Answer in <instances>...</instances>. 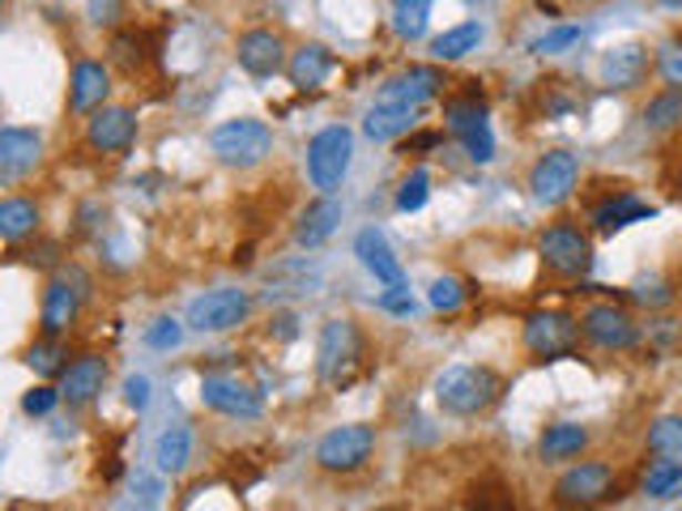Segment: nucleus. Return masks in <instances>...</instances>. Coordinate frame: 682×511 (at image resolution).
I'll use <instances>...</instances> for the list:
<instances>
[{
  "label": "nucleus",
  "instance_id": "obj_1",
  "mask_svg": "<svg viewBox=\"0 0 682 511\" xmlns=\"http://www.w3.org/2000/svg\"><path fill=\"white\" fill-rule=\"evenodd\" d=\"M316 371L328 388H350L367 371V337L350 316H333L316 341Z\"/></svg>",
  "mask_w": 682,
  "mask_h": 511
},
{
  "label": "nucleus",
  "instance_id": "obj_2",
  "mask_svg": "<svg viewBox=\"0 0 682 511\" xmlns=\"http://www.w3.org/2000/svg\"><path fill=\"white\" fill-rule=\"evenodd\" d=\"M499 397H503V379L495 376L491 367L457 362V367H448V371L436 376V405L444 413H452V418H478Z\"/></svg>",
  "mask_w": 682,
  "mask_h": 511
},
{
  "label": "nucleus",
  "instance_id": "obj_3",
  "mask_svg": "<svg viewBox=\"0 0 682 511\" xmlns=\"http://www.w3.org/2000/svg\"><path fill=\"white\" fill-rule=\"evenodd\" d=\"M210 150L222 166L231 171H252L273 154V129L265 120H222L218 129L210 133Z\"/></svg>",
  "mask_w": 682,
  "mask_h": 511
},
{
  "label": "nucleus",
  "instance_id": "obj_4",
  "mask_svg": "<svg viewBox=\"0 0 682 511\" xmlns=\"http://www.w3.org/2000/svg\"><path fill=\"white\" fill-rule=\"evenodd\" d=\"M85 295H90V277L78 265H55L52 282L43 290V307H39L43 337H64L78 324V316H82Z\"/></svg>",
  "mask_w": 682,
  "mask_h": 511
},
{
  "label": "nucleus",
  "instance_id": "obj_5",
  "mask_svg": "<svg viewBox=\"0 0 682 511\" xmlns=\"http://www.w3.org/2000/svg\"><path fill=\"white\" fill-rule=\"evenodd\" d=\"M350 159H355V133L346 124H328L307 141V175L312 188L337 192L350 175Z\"/></svg>",
  "mask_w": 682,
  "mask_h": 511
},
{
  "label": "nucleus",
  "instance_id": "obj_6",
  "mask_svg": "<svg viewBox=\"0 0 682 511\" xmlns=\"http://www.w3.org/2000/svg\"><path fill=\"white\" fill-rule=\"evenodd\" d=\"M580 320L568 311H529L525 316V350L533 354L538 362H559V358H572L580 346Z\"/></svg>",
  "mask_w": 682,
  "mask_h": 511
},
{
  "label": "nucleus",
  "instance_id": "obj_7",
  "mask_svg": "<svg viewBox=\"0 0 682 511\" xmlns=\"http://www.w3.org/2000/svg\"><path fill=\"white\" fill-rule=\"evenodd\" d=\"M619 494V478L605 460H580L554 482V503L559 508H598Z\"/></svg>",
  "mask_w": 682,
  "mask_h": 511
},
{
  "label": "nucleus",
  "instance_id": "obj_8",
  "mask_svg": "<svg viewBox=\"0 0 682 511\" xmlns=\"http://www.w3.org/2000/svg\"><path fill=\"white\" fill-rule=\"evenodd\" d=\"M376 452V427L367 422H350V427H333V431L316 443V464L325 473H358Z\"/></svg>",
  "mask_w": 682,
  "mask_h": 511
},
{
  "label": "nucleus",
  "instance_id": "obj_9",
  "mask_svg": "<svg viewBox=\"0 0 682 511\" xmlns=\"http://www.w3.org/2000/svg\"><path fill=\"white\" fill-rule=\"evenodd\" d=\"M252 316V295L240 286H222L210 295L192 298L189 303V328L192 333H231Z\"/></svg>",
  "mask_w": 682,
  "mask_h": 511
},
{
  "label": "nucleus",
  "instance_id": "obj_10",
  "mask_svg": "<svg viewBox=\"0 0 682 511\" xmlns=\"http://www.w3.org/2000/svg\"><path fill=\"white\" fill-rule=\"evenodd\" d=\"M538 252H542L546 269L559 273V277H584V273L593 269V239L580 226H568V222L542 231Z\"/></svg>",
  "mask_w": 682,
  "mask_h": 511
},
{
  "label": "nucleus",
  "instance_id": "obj_11",
  "mask_svg": "<svg viewBox=\"0 0 682 511\" xmlns=\"http://www.w3.org/2000/svg\"><path fill=\"white\" fill-rule=\"evenodd\" d=\"M576 184H580V162H576V154H568V150H550V154H542V159L533 162V171H529V192H533V201L546 205V209L563 205V201L576 192Z\"/></svg>",
  "mask_w": 682,
  "mask_h": 511
},
{
  "label": "nucleus",
  "instance_id": "obj_12",
  "mask_svg": "<svg viewBox=\"0 0 682 511\" xmlns=\"http://www.w3.org/2000/svg\"><path fill=\"white\" fill-rule=\"evenodd\" d=\"M580 333L584 341H593L598 350H631L640 341V328L631 320L628 307H614V303H593L584 316H580Z\"/></svg>",
  "mask_w": 682,
  "mask_h": 511
},
{
  "label": "nucleus",
  "instance_id": "obj_13",
  "mask_svg": "<svg viewBox=\"0 0 682 511\" xmlns=\"http://www.w3.org/2000/svg\"><path fill=\"white\" fill-rule=\"evenodd\" d=\"M201 405L226 413V418H261L265 413V397L235 376H205L201 379Z\"/></svg>",
  "mask_w": 682,
  "mask_h": 511
},
{
  "label": "nucleus",
  "instance_id": "obj_14",
  "mask_svg": "<svg viewBox=\"0 0 682 511\" xmlns=\"http://www.w3.org/2000/svg\"><path fill=\"white\" fill-rule=\"evenodd\" d=\"M448 81L439 73L436 64H409L401 73H393V78L380 85V103H401V108H423V103H431L439 90H444Z\"/></svg>",
  "mask_w": 682,
  "mask_h": 511
},
{
  "label": "nucleus",
  "instance_id": "obj_15",
  "mask_svg": "<svg viewBox=\"0 0 682 511\" xmlns=\"http://www.w3.org/2000/svg\"><path fill=\"white\" fill-rule=\"evenodd\" d=\"M39 159H43V136L34 129H18V124L0 129V180L4 184H18L22 175H30Z\"/></svg>",
  "mask_w": 682,
  "mask_h": 511
},
{
  "label": "nucleus",
  "instance_id": "obj_16",
  "mask_svg": "<svg viewBox=\"0 0 682 511\" xmlns=\"http://www.w3.org/2000/svg\"><path fill=\"white\" fill-rule=\"evenodd\" d=\"M103 384H108V358H103V354H82V358H73V362L64 367V376H60V397H64L69 409H85L90 401H99Z\"/></svg>",
  "mask_w": 682,
  "mask_h": 511
},
{
  "label": "nucleus",
  "instance_id": "obj_17",
  "mask_svg": "<svg viewBox=\"0 0 682 511\" xmlns=\"http://www.w3.org/2000/svg\"><path fill=\"white\" fill-rule=\"evenodd\" d=\"M108 94H111L108 64H99V60H78V64H73V78H69V111H73V115H94V111L108 108Z\"/></svg>",
  "mask_w": 682,
  "mask_h": 511
},
{
  "label": "nucleus",
  "instance_id": "obj_18",
  "mask_svg": "<svg viewBox=\"0 0 682 511\" xmlns=\"http://www.w3.org/2000/svg\"><path fill=\"white\" fill-rule=\"evenodd\" d=\"M85 141H90V150H99V154H124V150H133V141H136V115L129 108L94 111V120H90V129H85Z\"/></svg>",
  "mask_w": 682,
  "mask_h": 511
},
{
  "label": "nucleus",
  "instance_id": "obj_19",
  "mask_svg": "<svg viewBox=\"0 0 682 511\" xmlns=\"http://www.w3.org/2000/svg\"><path fill=\"white\" fill-rule=\"evenodd\" d=\"M235 55H240V69L252 73V78H273V73L286 69V48H282V39L273 30H247V34H240Z\"/></svg>",
  "mask_w": 682,
  "mask_h": 511
},
{
  "label": "nucleus",
  "instance_id": "obj_20",
  "mask_svg": "<svg viewBox=\"0 0 682 511\" xmlns=\"http://www.w3.org/2000/svg\"><path fill=\"white\" fill-rule=\"evenodd\" d=\"M355 256L358 265L371 273L380 286H406V269H401V260H397V252L388 247L376 226H367V231H358L355 239Z\"/></svg>",
  "mask_w": 682,
  "mask_h": 511
},
{
  "label": "nucleus",
  "instance_id": "obj_21",
  "mask_svg": "<svg viewBox=\"0 0 682 511\" xmlns=\"http://www.w3.org/2000/svg\"><path fill=\"white\" fill-rule=\"evenodd\" d=\"M649 78V48L644 43H619L601 55V81L610 90H635Z\"/></svg>",
  "mask_w": 682,
  "mask_h": 511
},
{
  "label": "nucleus",
  "instance_id": "obj_22",
  "mask_svg": "<svg viewBox=\"0 0 682 511\" xmlns=\"http://www.w3.org/2000/svg\"><path fill=\"white\" fill-rule=\"evenodd\" d=\"M656 209L649 201H640L635 192H619V196H610V201H601L598 209H593V231L598 235H619V231H628L635 222H649Z\"/></svg>",
  "mask_w": 682,
  "mask_h": 511
},
{
  "label": "nucleus",
  "instance_id": "obj_23",
  "mask_svg": "<svg viewBox=\"0 0 682 511\" xmlns=\"http://www.w3.org/2000/svg\"><path fill=\"white\" fill-rule=\"evenodd\" d=\"M337 69V60H333V52H328L325 43H303L299 52L286 60V78H291V85L295 90H320L328 81V73Z\"/></svg>",
  "mask_w": 682,
  "mask_h": 511
},
{
  "label": "nucleus",
  "instance_id": "obj_24",
  "mask_svg": "<svg viewBox=\"0 0 682 511\" xmlns=\"http://www.w3.org/2000/svg\"><path fill=\"white\" fill-rule=\"evenodd\" d=\"M337 222H342V205L333 201V192H320V201H312L295 222V243L299 247H320V243L333 239Z\"/></svg>",
  "mask_w": 682,
  "mask_h": 511
},
{
  "label": "nucleus",
  "instance_id": "obj_25",
  "mask_svg": "<svg viewBox=\"0 0 682 511\" xmlns=\"http://www.w3.org/2000/svg\"><path fill=\"white\" fill-rule=\"evenodd\" d=\"M418 124V108H401V103H376L363 120V133L371 141H397V136L414 133Z\"/></svg>",
  "mask_w": 682,
  "mask_h": 511
},
{
  "label": "nucleus",
  "instance_id": "obj_26",
  "mask_svg": "<svg viewBox=\"0 0 682 511\" xmlns=\"http://www.w3.org/2000/svg\"><path fill=\"white\" fill-rule=\"evenodd\" d=\"M589 448V431L580 422H554L546 427L542 439H538V452H542L546 464H559V460H576Z\"/></svg>",
  "mask_w": 682,
  "mask_h": 511
},
{
  "label": "nucleus",
  "instance_id": "obj_27",
  "mask_svg": "<svg viewBox=\"0 0 682 511\" xmlns=\"http://www.w3.org/2000/svg\"><path fill=\"white\" fill-rule=\"evenodd\" d=\"M192 460V427H184V422H175V427H166L163 435H159V443H154V464L163 469V473H184Z\"/></svg>",
  "mask_w": 682,
  "mask_h": 511
},
{
  "label": "nucleus",
  "instance_id": "obj_28",
  "mask_svg": "<svg viewBox=\"0 0 682 511\" xmlns=\"http://www.w3.org/2000/svg\"><path fill=\"white\" fill-rule=\"evenodd\" d=\"M39 231V205L27 196H9L0 201V239L4 243H22Z\"/></svg>",
  "mask_w": 682,
  "mask_h": 511
},
{
  "label": "nucleus",
  "instance_id": "obj_29",
  "mask_svg": "<svg viewBox=\"0 0 682 511\" xmlns=\"http://www.w3.org/2000/svg\"><path fill=\"white\" fill-rule=\"evenodd\" d=\"M640 490L649 499H679L682 494V460L679 457H656L644 478H640Z\"/></svg>",
  "mask_w": 682,
  "mask_h": 511
},
{
  "label": "nucleus",
  "instance_id": "obj_30",
  "mask_svg": "<svg viewBox=\"0 0 682 511\" xmlns=\"http://www.w3.org/2000/svg\"><path fill=\"white\" fill-rule=\"evenodd\" d=\"M478 43H482V27L478 22H461V27L439 34L436 43H431V55H436L439 64H452V60H465L469 52H478Z\"/></svg>",
  "mask_w": 682,
  "mask_h": 511
},
{
  "label": "nucleus",
  "instance_id": "obj_31",
  "mask_svg": "<svg viewBox=\"0 0 682 511\" xmlns=\"http://www.w3.org/2000/svg\"><path fill=\"white\" fill-rule=\"evenodd\" d=\"M682 124V90H661L644 108V129L649 133H674Z\"/></svg>",
  "mask_w": 682,
  "mask_h": 511
},
{
  "label": "nucleus",
  "instance_id": "obj_32",
  "mask_svg": "<svg viewBox=\"0 0 682 511\" xmlns=\"http://www.w3.org/2000/svg\"><path fill=\"white\" fill-rule=\"evenodd\" d=\"M431 27V0H397L393 4V30L401 34V39H423Z\"/></svg>",
  "mask_w": 682,
  "mask_h": 511
},
{
  "label": "nucleus",
  "instance_id": "obj_33",
  "mask_svg": "<svg viewBox=\"0 0 682 511\" xmlns=\"http://www.w3.org/2000/svg\"><path fill=\"white\" fill-rule=\"evenodd\" d=\"M27 367L43 379L64 376V367H69V362H64V337H43V341H34L27 350Z\"/></svg>",
  "mask_w": 682,
  "mask_h": 511
},
{
  "label": "nucleus",
  "instance_id": "obj_34",
  "mask_svg": "<svg viewBox=\"0 0 682 511\" xmlns=\"http://www.w3.org/2000/svg\"><path fill=\"white\" fill-rule=\"evenodd\" d=\"M444 124H448V133L465 136L469 129H478V124H487V108H482V99L478 94H469V99H452L448 108H444Z\"/></svg>",
  "mask_w": 682,
  "mask_h": 511
},
{
  "label": "nucleus",
  "instance_id": "obj_35",
  "mask_svg": "<svg viewBox=\"0 0 682 511\" xmlns=\"http://www.w3.org/2000/svg\"><path fill=\"white\" fill-rule=\"evenodd\" d=\"M427 196H431V175H427V166H414L401 180V188H397V209L401 214H418L427 205Z\"/></svg>",
  "mask_w": 682,
  "mask_h": 511
},
{
  "label": "nucleus",
  "instance_id": "obj_36",
  "mask_svg": "<svg viewBox=\"0 0 682 511\" xmlns=\"http://www.w3.org/2000/svg\"><path fill=\"white\" fill-rule=\"evenodd\" d=\"M649 452L656 457H682V418H656L649 427Z\"/></svg>",
  "mask_w": 682,
  "mask_h": 511
},
{
  "label": "nucleus",
  "instance_id": "obj_37",
  "mask_svg": "<svg viewBox=\"0 0 682 511\" xmlns=\"http://www.w3.org/2000/svg\"><path fill=\"white\" fill-rule=\"evenodd\" d=\"M180 341H184V324L171 320V316H159V320L145 328V346L150 350H180Z\"/></svg>",
  "mask_w": 682,
  "mask_h": 511
},
{
  "label": "nucleus",
  "instance_id": "obj_38",
  "mask_svg": "<svg viewBox=\"0 0 682 511\" xmlns=\"http://www.w3.org/2000/svg\"><path fill=\"white\" fill-rule=\"evenodd\" d=\"M427 298H431L436 311H457L465 303V282L461 277H436L431 290H427Z\"/></svg>",
  "mask_w": 682,
  "mask_h": 511
},
{
  "label": "nucleus",
  "instance_id": "obj_39",
  "mask_svg": "<svg viewBox=\"0 0 682 511\" xmlns=\"http://www.w3.org/2000/svg\"><path fill=\"white\" fill-rule=\"evenodd\" d=\"M656 73H661V81H665L670 90H682V39L665 43V48L656 52Z\"/></svg>",
  "mask_w": 682,
  "mask_h": 511
},
{
  "label": "nucleus",
  "instance_id": "obj_40",
  "mask_svg": "<svg viewBox=\"0 0 682 511\" xmlns=\"http://www.w3.org/2000/svg\"><path fill=\"white\" fill-rule=\"evenodd\" d=\"M465 141V154L478 162V166H487L495 159V136H491V124H478V129H469L461 136Z\"/></svg>",
  "mask_w": 682,
  "mask_h": 511
},
{
  "label": "nucleus",
  "instance_id": "obj_41",
  "mask_svg": "<svg viewBox=\"0 0 682 511\" xmlns=\"http://www.w3.org/2000/svg\"><path fill=\"white\" fill-rule=\"evenodd\" d=\"M580 43V30L576 27H554V30H546L542 39L533 43V52L538 55H559V52H568V48H576Z\"/></svg>",
  "mask_w": 682,
  "mask_h": 511
},
{
  "label": "nucleus",
  "instance_id": "obj_42",
  "mask_svg": "<svg viewBox=\"0 0 682 511\" xmlns=\"http://www.w3.org/2000/svg\"><path fill=\"white\" fill-rule=\"evenodd\" d=\"M55 405H64V397H60V388H30L27 397H22V413H30V418H48Z\"/></svg>",
  "mask_w": 682,
  "mask_h": 511
},
{
  "label": "nucleus",
  "instance_id": "obj_43",
  "mask_svg": "<svg viewBox=\"0 0 682 511\" xmlns=\"http://www.w3.org/2000/svg\"><path fill=\"white\" fill-rule=\"evenodd\" d=\"M124 405L136 409V413H145L150 409V379L145 376H129L124 379Z\"/></svg>",
  "mask_w": 682,
  "mask_h": 511
},
{
  "label": "nucleus",
  "instance_id": "obj_44",
  "mask_svg": "<svg viewBox=\"0 0 682 511\" xmlns=\"http://www.w3.org/2000/svg\"><path fill=\"white\" fill-rule=\"evenodd\" d=\"M631 298H635V303H649V307H661V303L674 298V290H670L665 282H640V286L631 290Z\"/></svg>",
  "mask_w": 682,
  "mask_h": 511
},
{
  "label": "nucleus",
  "instance_id": "obj_45",
  "mask_svg": "<svg viewBox=\"0 0 682 511\" xmlns=\"http://www.w3.org/2000/svg\"><path fill=\"white\" fill-rule=\"evenodd\" d=\"M380 307L388 316H414V298L406 286H388V295L380 298Z\"/></svg>",
  "mask_w": 682,
  "mask_h": 511
},
{
  "label": "nucleus",
  "instance_id": "obj_46",
  "mask_svg": "<svg viewBox=\"0 0 682 511\" xmlns=\"http://www.w3.org/2000/svg\"><path fill=\"white\" fill-rule=\"evenodd\" d=\"M439 141H444V133H418V136H409L406 145H401V154H423V150H436Z\"/></svg>",
  "mask_w": 682,
  "mask_h": 511
},
{
  "label": "nucleus",
  "instance_id": "obj_47",
  "mask_svg": "<svg viewBox=\"0 0 682 511\" xmlns=\"http://www.w3.org/2000/svg\"><path fill=\"white\" fill-rule=\"evenodd\" d=\"M103 13H120V0H90V18H94V22H99V27H103V22H108V18H103Z\"/></svg>",
  "mask_w": 682,
  "mask_h": 511
},
{
  "label": "nucleus",
  "instance_id": "obj_48",
  "mask_svg": "<svg viewBox=\"0 0 682 511\" xmlns=\"http://www.w3.org/2000/svg\"><path fill=\"white\" fill-rule=\"evenodd\" d=\"M277 337H282V341H295V337H299V328H295V316H277Z\"/></svg>",
  "mask_w": 682,
  "mask_h": 511
},
{
  "label": "nucleus",
  "instance_id": "obj_49",
  "mask_svg": "<svg viewBox=\"0 0 682 511\" xmlns=\"http://www.w3.org/2000/svg\"><path fill=\"white\" fill-rule=\"evenodd\" d=\"M661 4H665V9H682V0H661Z\"/></svg>",
  "mask_w": 682,
  "mask_h": 511
}]
</instances>
